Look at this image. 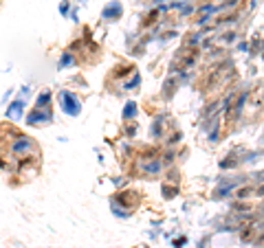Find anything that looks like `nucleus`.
<instances>
[{
  "label": "nucleus",
  "mask_w": 264,
  "mask_h": 248,
  "mask_svg": "<svg viewBox=\"0 0 264 248\" xmlns=\"http://www.w3.org/2000/svg\"><path fill=\"white\" fill-rule=\"evenodd\" d=\"M13 154H22V151H29L31 149V139H24V136H20V139L11 145Z\"/></svg>",
  "instance_id": "obj_1"
}]
</instances>
